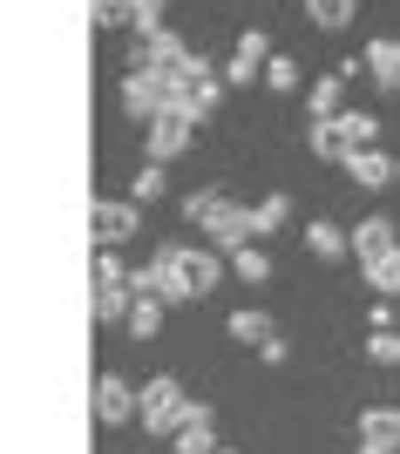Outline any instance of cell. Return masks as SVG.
Listing matches in <instances>:
<instances>
[{
  "instance_id": "cell-1",
  "label": "cell",
  "mask_w": 400,
  "mask_h": 454,
  "mask_svg": "<svg viewBox=\"0 0 400 454\" xmlns=\"http://www.w3.org/2000/svg\"><path fill=\"white\" fill-rule=\"evenodd\" d=\"M184 414H191V394H184V380H176V373H156V380H143V394H136V420H143V434H156V441H176Z\"/></svg>"
},
{
  "instance_id": "cell-2",
  "label": "cell",
  "mask_w": 400,
  "mask_h": 454,
  "mask_svg": "<svg viewBox=\"0 0 400 454\" xmlns=\"http://www.w3.org/2000/svg\"><path fill=\"white\" fill-rule=\"evenodd\" d=\"M136 292H156L163 305H197V285L184 278V258H176V238H163V245L143 258V271H136Z\"/></svg>"
},
{
  "instance_id": "cell-3",
  "label": "cell",
  "mask_w": 400,
  "mask_h": 454,
  "mask_svg": "<svg viewBox=\"0 0 400 454\" xmlns=\"http://www.w3.org/2000/svg\"><path fill=\"white\" fill-rule=\"evenodd\" d=\"M122 109H129L136 122L150 129L156 115H170V109H176V82H170V75H156V68H129V75H122Z\"/></svg>"
},
{
  "instance_id": "cell-4",
  "label": "cell",
  "mask_w": 400,
  "mask_h": 454,
  "mask_svg": "<svg viewBox=\"0 0 400 454\" xmlns=\"http://www.w3.org/2000/svg\"><path fill=\"white\" fill-rule=\"evenodd\" d=\"M191 129H197V115H156L150 129H143V150H150V163H176V156L191 150Z\"/></svg>"
},
{
  "instance_id": "cell-5",
  "label": "cell",
  "mask_w": 400,
  "mask_h": 454,
  "mask_svg": "<svg viewBox=\"0 0 400 454\" xmlns=\"http://www.w3.org/2000/svg\"><path fill=\"white\" fill-rule=\"evenodd\" d=\"M251 238H258V231H251V210H245V204H231V197H224V210L204 224V245H210V251H224V258H231V251H245Z\"/></svg>"
},
{
  "instance_id": "cell-6",
  "label": "cell",
  "mask_w": 400,
  "mask_h": 454,
  "mask_svg": "<svg viewBox=\"0 0 400 454\" xmlns=\"http://www.w3.org/2000/svg\"><path fill=\"white\" fill-rule=\"evenodd\" d=\"M176 258H184V278L197 285V299H210V292H217V285H224V251H210V245H184V238H176Z\"/></svg>"
},
{
  "instance_id": "cell-7",
  "label": "cell",
  "mask_w": 400,
  "mask_h": 454,
  "mask_svg": "<svg viewBox=\"0 0 400 454\" xmlns=\"http://www.w3.org/2000/svg\"><path fill=\"white\" fill-rule=\"evenodd\" d=\"M136 231H143V204H115V197H102V204H96V238H102V251L129 245Z\"/></svg>"
},
{
  "instance_id": "cell-8",
  "label": "cell",
  "mask_w": 400,
  "mask_h": 454,
  "mask_svg": "<svg viewBox=\"0 0 400 454\" xmlns=\"http://www.w3.org/2000/svg\"><path fill=\"white\" fill-rule=\"evenodd\" d=\"M96 420H102V427L136 420V387H129L122 373H102V380H96Z\"/></svg>"
},
{
  "instance_id": "cell-9",
  "label": "cell",
  "mask_w": 400,
  "mask_h": 454,
  "mask_svg": "<svg viewBox=\"0 0 400 454\" xmlns=\"http://www.w3.org/2000/svg\"><path fill=\"white\" fill-rule=\"evenodd\" d=\"M366 82L380 95H400V35H373L366 41Z\"/></svg>"
},
{
  "instance_id": "cell-10",
  "label": "cell",
  "mask_w": 400,
  "mask_h": 454,
  "mask_svg": "<svg viewBox=\"0 0 400 454\" xmlns=\"http://www.w3.org/2000/svg\"><path fill=\"white\" fill-rule=\"evenodd\" d=\"M170 454H217V414H210L204 400H191V414H184V427H176Z\"/></svg>"
},
{
  "instance_id": "cell-11",
  "label": "cell",
  "mask_w": 400,
  "mask_h": 454,
  "mask_svg": "<svg viewBox=\"0 0 400 454\" xmlns=\"http://www.w3.org/2000/svg\"><path fill=\"white\" fill-rule=\"evenodd\" d=\"M325 129H333V143L353 156V150H373V143H380V115H366V109H340L333 122H325Z\"/></svg>"
},
{
  "instance_id": "cell-12",
  "label": "cell",
  "mask_w": 400,
  "mask_h": 454,
  "mask_svg": "<svg viewBox=\"0 0 400 454\" xmlns=\"http://www.w3.org/2000/svg\"><path fill=\"white\" fill-rule=\"evenodd\" d=\"M380 251H400V217H360L353 224V258H380Z\"/></svg>"
},
{
  "instance_id": "cell-13",
  "label": "cell",
  "mask_w": 400,
  "mask_h": 454,
  "mask_svg": "<svg viewBox=\"0 0 400 454\" xmlns=\"http://www.w3.org/2000/svg\"><path fill=\"white\" fill-rule=\"evenodd\" d=\"M394 170H400V163H394V156H380V150H353V156H346V176H353L360 190H387V184H394Z\"/></svg>"
},
{
  "instance_id": "cell-14",
  "label": "cell",
  "mask_w": 400,
  "mask_h": 454,
  "mask_svg": "<svg viewBox=\"0 0 400 454\" xmlns=\"http://www.w3.org/2000/svg\"><path fill=\"white\" fill-rule=\"evenodd\" d=\"M305 251L333 265V258H346V251H353V231H340V224H325V217H312V224H305Z\"/></svg>"
},
{
  "instance_id": "cell-15",
  "label": "cell",
  "mask_w": 400,
  "mask_h": 454,
  "mask_svg": "<svg viewBox=\"0 0 400 454\" xmlns=\"http://www.w3.org/2000/svg\"><path fill=\"white\" fill-rule=\"evenodd\" d=\"M360 441L400 454V407H366V414H360Z\"/></svg>"
},
{
  "instance_id": "cell-16",
  "label": "cell",
  "mask_w": 400,
  "mask_h": 454,
  "mask_svg": "<svg viewBox=\"0 0 400 454\" xmlns=\"http://www.w3.org/2000/svg\"><path fill=\"white\" fill-rule=\"evenodd\" d=\"M224 333H231V340H238V346H265L271 333H278V325H271L265 312H258V305H238V312H231V319H224Z\"/></svg>"
},
{
  "instance_id": "cell-17",
  "label": "cell",
  "mask_w": 400,
  "mask_h": 454,
  "mask_svg": "<svg viewBox=\"0 0 400 454\" xmlns=\"http://www.w3.org/2000/svg\"><path fill=\"white\" fill-rule=\"evenodd\" d=\"M340 102H346V75H340V68H333V75H319V82H312V95H305L312 122H333V115H340Z\"/></svg>"
},
{
  "instance_id": "cell-18",
  "label": "cell",
  "mask_w": 400,
  "mask_h": 454,
  "mask_svg": "<svg viewBox=\"0 0 400 454\" xmlns=\"http://www.w3.org/2000/svg\"><path fill=\"white\" fill-rule=\"evenodd\" d=\"M360 278H366V292H380V299H400V251H380V258H366Z\"/></svg>"
},
{
  "instance_id": "cell-19",
  "label": "cell",
  "mask_w": 400,
  "mask_h": 454,
  "mask_svg": "<svg viewBox=\"0 0 400 454\" xmlns=\"http://www.w3.org/2000/svg\"><path fill=\"white\" fill-rule=\"evenodd\" d=\"M163 312H170V305L156 299V292H136V312H129V340L143 346V340H156V333H163Z\"/></svg>"
},
{
  "instance_id": "cell-20",
  "label": "cell",
  "mask_w": 400,
  "mask_h": 454,
  "mask_svg": "<svg viewBox=\"0 0 400 454\" xmlns=\"http://www.w3.org/2000/svg\"><path fill=\"white\" fill-rule=\"evenodd\" d=\"M292 224V197L286 190H271L265 204H251V231H258V238H271V231H286Z\"/></svg>"
},
{
  "instance_id": "cell-21",
  "label": "cell",
  "mask_w": 400,
  "mask_h": 454,
  "mask_svg": "<svg viewBox=\"0 0 400 454\" xmlns=\"http://www.w3.org/2000/svg\"><path fill=\"white\" fill-rule=\"evenodd\" d=\"M305 14L319 20L325 35H340V27H353V14H360V0H305Z\"/></svg>"
},
{
  "instance_id": "cell-22",
  "label": "cell",
  "mask_w": 400,
  "mask_h": 454,
  "mask_svg": "<svg viewBox=\"0 0 400 454\" xmlns=\"http://www.w3.org/2000/svg\"><path fill=\"white\" fill-rule=\"evenodd\" d=\"M176 210H184V224H197V231H204L210 217L224 210V190H191V197H184V204H176Z\"/></svg>"
},
{
  "instance_id": "cell-23",
  "label": "cell",
  "mask_w": 400,
  "mask_h": 454,
  "mask_svg": "<svg viewBox=\"0 0 400 454\" xmlns=\"http://www.w3.org/2000/svg\"><path fill=\"white\" fill-rule=\"evenodd\" d=\"M299 82H305V75H299V61H292V55H271V61H265V89H271V95H299Z\"/></svg>"
},
{
  "instance_id": "cell-24",
  "label": "cell",
  "mask_w": 400,
  "mask_h": 454,
  "mask_svg": "<svg viewBox=\"0 0 400 454\" xmlns=\"http://www.w3.org/2000/svg\"><path fill=\"white\" fill-rule=\"evenodd\" d=\"M163 190H170V176H163V163H143V170H136V184H129V204H156Z\"/></svg>"
},
{
  "instance_id": "cell-25",
  "label": "cell",
  "mask_w": 400,
  "mask_h": 454,
  "mask_svg": "<svg viewBox=\"0 0 400 454\" xmlns=\"http://www.w3.org/2000/svg\"><path fill=\"white\" fill-rule=\"evenodd\" d=\"M231 271H238L245 285H265V278H271V258H265L258 245H245V251H231Z\"/></svg>"
},
{
  "instance_id": "cell-26",
  "label": "cell",
  "mask_w": 400,
  "mask_h": 454,
  "mask_svg": "<svg viewBox=\"0 0 400 454\" xmlns=\"http://www.w3.org/2000/svg\"><path fill=\"white\" fill-rule=\"evenodd\" d=\"M163 7H170V0H129V14H136V27H129V35H136V41L163 35Z\"/></svg>"
},
{
  "instance_id": "cell-27",
  "label": "cell",
  "mask_w": 400,
  "mask_h": 454,
  "mask_svg": "<svg viewBox=\"0 0 400 454\" xmlns=\"http://www.w3.org/2000/svg\"><path fill=\"white\" fill-rule=\"evenodd\" d=\"M89 14H96V27H102V35H115V27H136L129 0H89Z\"/></svg>"
},
{
  "instance_id": "cell-28",
  "label": "cell",
  "mask_w": 400,
  "mask_h": 454,
  "mask_svg": "<svg viewBox=\"0 0 400 454\" xmlns=\"http://www.w3.org/2000/svg\"><path fill=\"white\" fill-rule=\"evenodd\" d=\"M251 82H265V61L231 55V61H224V89H251Z\"/></svg>"
},
{
  "instance_id": "cell-29",
  "label": "cell",
  "mask_w": 400,
  "mask_h": 454,
  "mask_svg": "<svg viewBox=\"0 0 400 454\" xmlns=\"http://www.w3.org/2000/svg\"><path fill=\"white\" fill-rule=\"evenodd\" d=\"M366 360L373 366H400V333H366Z\"/></svg>"
},
{
  "instance_id": "cell-30",
  "label": "cell",
  "mask_w": 400,
  "mask_h": 454,
  "mask_svg": "<svg viewBox=\"0 0 400 454\" xmlns=\"http://www.w3.org/2000/svg\"><path fill=\"white\" fill-rule=\"evenodd\" d=\"M122 278H136V271L122 265L115 251H102V258H96V285H122Z\"/></svg>"
},
{
  "instance_id": "cell-31",
  "label": "cell",
  "mask_w": 400,
  "mask_h": 454,
  "mask_svg": "<svg viewBox=\"0 0 400 454\" xmlns=\"http://www.w3.org/2000/svg\"><path fill=\"white\" fill-rule=\"evenodd\" d=\"M258 360H265V366H286V360H292V346H286V333H271V340L258 346Z\"/></svg>"
},
{
  "instance_id": "cell-32",
  "label": "cell",
  "mask_w": 400,
  "mask_h": 454,
  "mask_svg": "<svg viewBox=\"0 0 400 454\" xmlns=\"http://www.w3.org/2000/svg\"><path fill=\"white\" fill-rule=\"evenodd\" d=\"M394 312H400V299H380V305H373V333H394Z\"/></svg>"
},
{
  "instance_id": "cell-33",
  "label": "cell",
  "mask_w": 400,
  "mask_h": 454,
  "mask_svg": "<svg viewBox=\"0 0 400 454\" xmlns=\"http://www.w3.org/2000/svg\"><path fill=\"white\" fill-rule=\"evenodd\" d=\"M360 454H394V448H373V441H360Z\"/></svg>"
},
{
  "instance_id": "cell-34",
  "label": "cell",
  "mask_w": 400,
  "mask_h": 454,
  "mask_svg": "<svg viewBox=\"0 0 400 454\" xmlns=\"http://www.w3.org/2000/svg\"><path fill=\"white\" fill-rule=\"evenodd\" d=\"M217 454H238V448H217Z\"/></svg>"
},
{
  "instance_id": "cell-35",
  "label": "cell",
  "mask_w": 400,
  "mask_h": 454,
  "mask_svg": "<svg viewBox=\"0 0 400 454\" xmlns=\"http://www.w3.org/2000/svg\"><path fill=\"white\" fill-rule=\"evenodd\" d=\"M394 184H400V170H394Z\"/></svg>"
}]
</instances>
